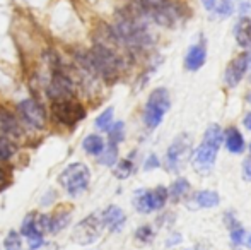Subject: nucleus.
<instances>
[{
	"mask_svg": "<svg viewBox=\"0 0 251 250\" xmlns=\"http://www.w3.org/2000/svg\"><path fill=\"white\" fill-rule=\"evenodd\" d=\"M222 139H224V136H222V130L219 125H210L207 129V132H205V137H203V142L210 144V146L217 147L222 144Z\"/></svg>",
	"mask_w": 251,
	"mask_h": 250,
	"instance_id": "22",
	"label": "nucleus"
},
{
	"mask_svg": "<svg viewBox=\"0 0 251 250\" xmlns=\"http://www.w3.org/2000/svg\"><path fill=\"white\" fill-rule=\"evenodd\" d=\"M234 38L236 43L241 48L248 50L251 48V17L239 16V19L234 24Z\"/></svg>",
	"mask_w": 251,
	"mask_h": 250,
	"instance_id": "11",
	"label": "nucleus"
},
{
	"mask_svg": "<svg viewBox=\"0 0 251 250\" xmlns=\"http://www.w3.org/2000/svg\"><path fill=\"white\" fill-rule=\"evenodd\" d=\"M195 200H197V206L200 207H215L221 202V197L214 190H200L195 195Z\"/></svg>",
	"mask_w": 251,
	"mask_h": 250,
	"instance_id": "18",
	"label": "nucleus"
},
{
	"mask_svg": "<svg viewBox=\"0 0 251 250\" xmlns=\"http://www.w3.org/2000/svg\"><path fill=\"white\" fill-rule=\"evenodd\" d=\"M205 60H207V41H205L203 36L199 38L197 43H193L192 47L188 48L185 55V69L190 70V72H195L203 67Z\"/></svg>",
	"mask_w": 251,
	"mask_h": 250,
	"instance_id": "10",
	"label": "nucleus"
},
{
	"mask_svg": "<svg viewBox=\"0 0 251 250\" xmlns=\"http://www.w3.org/2000/svg\"><path fill=\"white\" fill-rule=\"evenodd\" d=\"M188 149L190 137L186 134H181V136H178L173 140L168 153H166V168H168V171H179L183 161H185V156L188 154Z\"/></svg>",
	"mask_w": 251,
	"mask_h": 250,
	"instance_id": "5",
	"label": "nucleus"
},
{
	"mask_svg": "<svg viewBox=\"0 0 251 250\" xmlns=\"http://www.w3.org/2000/svg\"><path fill=\"white\" fill-rule=\"evenodd\" d=\"M159 160H157V156L155 154H151L149 158H147V161L144 163V170L146 171H149V170H154V168H159Z\"/></svg>",
	"mask_w": 251,
	"mask_h": 250,
	"instance_id": "32",
	"label": "nucleus"
},
{
	"mask_svg": "<svg viewBox=\"0 0 251 250\" xmlns=\"http://www.w3.org/2000/svg\"><path fill=\"white\" fill-rule=\"evenodd\" d=\"M250 153H251V146H250Z\"/></svg>",
	"mask_w": 251,
	"mask_h": 250,
	"instance_id": "40",
	"label": "nucleus"
},
{
	"mask_svg": "<svg viewBox=\"0 0 251 250\" xmlns=\"http://www.w3.org/2000/svg\"><path fill=\"white\" fill-rule=\"evenodd\" d=\"M215 158H217V147L201 142L192 154V167L199 173H210L215 165Z\"/></svg>",
	"mask_w": 251,
	"mask_h": 250,
	"instance_id": "7",
	"label": "nucleus"
},
{
	"mask_svg": "<svg viewBox=\"0 0 251 250\" xmlns=\"http://www.w3.org/2000/svg\"><path fill=\"white\" fill-rule=\"evenodd\" d=\"M48 96L51 100H65V98H72L74 89H72V81L67 74H63L62 70H55L53 77L47 87Z\"/></svg>",
	"mask_w": 251,
	"mask_h": 250,
	"instance_id": "8",
	"label": "nucleus"
},
{
	"mask_svg": "<svg viewBox=\"0 0 251 250\" xmlns=\"http://www.w3.org/2000/svg\"><path fill=\"white\" fill-rule=\"evenodd\" d=\"M113 173H115V177L120 178V180H125V178H128L130 175L133 173V163H132V160H122L115 167Z\"/></svg>",
	"mask_w": 251,
	"mask_h": 250,
	"instance_id": "26",
	"label": "nucleus"
},
{
	"mask_svg": "<svg viewBox=\"0 0 251 250\" xmlns=\"http://www.w3.org/2000/svg\"><path fill=\"white\" fill-rule=\"evenodd\" d=\"M226 221H229L227 226L231 228V238H232V244L234 245H239L245 242V230H243V226L238 223V221L234 220V216L232 214H227L226 216Z\"/></svg>",
	"mask_w": 251,
	"mask_h": 250,
	"instance_id": "20",
	"label": "nucleus"
},
{
	"mask_svg": "<svg viewBox=\"0 0 251 250\" xmlns=\"http://www.w3.org/2000/svg\"><path fill=\"white\" fill-rule=\"evenodd\" d=\"M243 175H245L246 180H251V160H246L243 163Z\"/></svg>",
	"mask_w": 251,
	"mask_h": 250,
	"instance_id": "33",
	"label": "nucleus"
},
{
	"mask_svg": "<svg viewBox=\"0 0 251 250\" xmlns=\"http://www.w3.org/2000/svg\"><path fill=\"white\" fill-rule=\"evenodd\" d=\"M3 182H5V173H3V170L0 168V185H2Z\"/></svg>",
	"mask_w": 251,
	"mask_h": 250,
	"instance_id": "36",
	"label": "nucleus"
},
{
	"mask_svg": "<svg viewBox=\"0 0 251 250\" xmlns=\"http://www.w3.org/2000/svg\"><path fill=\"white\" fill-rule=\"evenodd\" d=\"M234 9H236V0H217V3H215L214 12L217 14L219 17H222V19H226V17L232 16V12H234Z\"/></svg>",
	"mask_w": 251,
	"mask_h": 250,
	"instance_id": "24",
	"label": "nucleus"
},
{
	"mask_svg": "<svg viewBox=\"0 0 251 250\" xmlns=\"http://www.w3.org/2000/svg\"><path fill=\"white\" fill-rule=\"evenodd\" d=\"M14 154V146L7 137L0 136V161H7Z\"/></svg>",
	"mask_w": 251,
	"mask_h": 250,
	"instance_id": "29",
	"label": "nucleus"
},
{
	"mask_svg": "<svg viewBox=\"0 0 251 250\" xmlns=\"http://www.w3.org/2000/svg\"><path fill=\"white\" fill-rule=\"evenodd\" d=\"M70 220H72V213H69V211H56L50 220V231L51 233H60L63 228L69 226Z\"/></svg>",
	"mask_w": 251,
	"mask_h": 250,
	"instance_id": "15",
	"label": "nucleus"
},
{
	"mask_svg": "<svg viewBox=\"0 0 251 250\" xmlns=\"http://www.w3.org/2000/svg\"><path fill=\"white\" fill-rule=\"evenodd\" d=\"M236 5H238L239 16H248L251 10V0H238Z\"/></svg>",
	"mask_w": 251,
	"mask_h": 250,
	"instance_id": "31",
	"label": "nucleus"
},
{
	"mask_svg": "<svg viewBox=\"0 0 251 250\" xmlns=\"http://www.w3.org/2000/svg\"><path fill=\"white\" fill-rule=\"evenodd\" d=\"M201 3H203L205 10H208V12H214L215 3H217V0H201Z\"/></svg>",
	"mask_w": 251,
	"mask_h": 250,
	"instance_id": "34",
	"label": "nucleus"
},
{
	"mask_svg": "<svg viewBox=\"0 0 251 250\" xmlns=\"http://www.w3.org/2000/svg\"><path fill=\"white\" fill-rule=\"evenodd\" d=\"M151 194H152V207H154V211L162 209L166 200H168V197H169L168 189L159 185V187H155L154 190H151Z\"/></svg>",
	"mask_w": 251,
	"mask_h": 250,
	"instance_id": "23",
	"label": "nucleus"
},
{
	"mask_svg": "<svg viewBox=\"0 0 251 250\" xmlns=\"http://www.w3.org/2000/svg\"><path fill=\"white\" fill-rule=\"evenodd\" d=\"M108 134H109V144L118 146L123 140V137H125V124L123 122H116L115 125H111L108 129Z\"/></svg>",
	"mask_w": 251,
	"mask_h": 250,
	"instance_id": "27",
	"label": "nucleus"
},
{
	"mask_svg": "<svg viewBox=\"0 0 251 250\" xmlns=\"http://www.w3.org/2000/svg\"><path fill=\"white\" fill-rule=\"evenodd\" d=\"M248 55L246 54H241L238 57H234L229 65L226 67V74H224V81L229 87H236L241 79L245 77L246 74V69H248Z\"/></svg>",
	"mask_w": 251,
	"mask_h": 250,
	"instance_id": "9",
	"label": "nucleus"
},
{
	"mask_svg": "<svg viewBox=\"0 0 251 250\" xmlns=\"http://www.w3.org/2000/svg\"><path fill=\"white\" fill-rule=\"evenodd\" d=\"M102 224L108 226L111 231H120L126 221V216L118 206H108L101 214Z\"/></svg>",
	"mask_w": 251,
	"mask_h": 250,
	"instance_id": "12",
	"label": "nucleus"
},
{
	"mask_svg": "<svg viewBox=\"0 0 251 250\" xmlns=\"http://www.w3.org/2000/svg\"><path fill=\"white\" fill-rule=\"evenodd\" d=\"M113 113H115V110H113V107L106 108L104 111L100 115V117L96 118V127L100 130H108L109 127H111V120H113Z\"/></svg>",
	"mask_w": 251,
	"mask_h": 250,
	"instance_id": "28",
	"label": "nucleus"
},
{
	"mask_svg": "<svg viewBox=\"0 0 251 250\" xmlns=\"http://www.w3.org/2000/svg\"><path fill=\"white\" fill-rule=\"evenodd\" d=\"M82 147H84V151H86L87 154L100 156L101 151L104 149V140H102V137L98 136V134H91V136H87L86 139H84Z\"/></svg>",
	"mask_w": 251,
	"mask_h": 250,
	"instance_id": "16",
	"label": "nucleus"
},
{
	"mask_svg": "<svg viewBox=\"0 0 251 250\" xmlns=\"http://www.w3.org/2000/svg\"><path fill=\"white\" fill-rule=\"evenodd\" d=\"M102 220L100 214H89L87 218H84L72 231V240L79 245H91L101 237L102 231Z\"/></svg>",
	"mask_w": 251,
	"mask_h": 250,
	"instance_id": "4",
	"label": "nucleus"
},
{
	"mask_svg": "<svg viewBox=\"0 0 251 250\" xmlns=\"http://www.w3.org/2000/svg\"><path fill=\"white\" fill-rule=\"evenodd\" d=\"M3 250H23V238L16 230H10L3 240Z\"/></svg>",
	"mask_w": 251,
	"mask_h": 250,
	"instance_id": "25",
	"label": "nucleus"
},
{
	"mask_svg": "<svg viewBox=\"0 0 251 250\" xmlns=\"http://www.w3.org/2000/svg\"><path fill=\"white\" fill-rule=\"evenodd\" d=\"M245 127L248 130H251V113L246 115V118H245Z\"/></svg>",
	"mask_w": 251,
	"mask_h": 250,
	"instance_id": "35",
	"label": "nucleus"
},
{
	"mask_svg": "<svg viewBox=\"0 0 251 250\" xmlns=\"http://www.w3.org/2000/svg\"><path fill=\"white\" fill-rule=\"evenodd\" d=\"M116 160H118V146H115V144H109L108 147H104L98 158V161L104 167H113Z\"/></svg>",
	"mask_w": 251,
	"mask_h": 250,
	"instance_id": "21",
	"label": "nucleus"
},
{
	"mask_svg": "<svg viewBox=\"0 0 251 250\" xmlns=\"http://www.w3.org/2000/svg\"><path fill=\"white\" fill-rule=\"evenodd\" d=\"M133 206L139 213H152L154 207H152V194L151 190H139L135 194V199H133Z\"/></svg>",
	"mask_w": 251,
	"mask_h": 250,
	"instance_id": "17",
	"label": "nucleus"
},
{
	"mask_svg": "<svg viewBox=\"0 0 251 250\" xmlns=\"http://www.w3.org/2000/svg\"><path fill=\"white\" fill-rule=\"evenodd\" d=\"M17 111H19L21 118L33 129H43L45 124H47L45 108L34 100H23L17 105Z\"/></svg>",
	"mask_w": 251,
	"mask_h": 250,
	"instance_id": "6",
	"label": "nucleus"
},
{
	"mask_svg": "<svg viewBox=\"0 0 251 250\" xmlns=\"http://www.w3.org/2000/svg\"><path fill=\"white\" fill-rule=\"evenodd\" d=\"M0 132L9 137H19L23 134L16 115L7 108H0Z\"/></svg>",
	"mask_w": 251,
	"mask_h": 250,
	"instance_id": "13",
	"label": "nucleus"
},
{
	"mask_svg": "<svg viewBox=\"0 0 251 250\" xmlns=\"http://www.w3.org/2000/svg\"><path fill=\"white\" fill-rule=\"evenodd\" d=\"M135 238L139 242H144V244H149V242L154 238V231H152V228L149 224H146V226H140L139 230H137L135 233Z\"/></svg>",
	"mask_w": 251,
	"mask_h": 250,
	"instance_id": "30",
	"label": "nucleus"
},
{
	"mask_svg": "<svg viewBox=\"0 0 251 250\" xmlns=\"http://www.w3.org/2000/svg\"><path fill=\"white\" fill-rule=\"evenodd\" d=\"M248 247L251 249V235H250V237H248Z\"/></svg>",
	"mask_w": 251,
	"mask_h": 250,
	"instance_id": "37",
	"label": "nucleus"
},
{
	"mask_svg": "<svg viewBox=\"0 0 251 250\" xmlns=\"http://www.w3.org/2000/svg\"><path fill=\"white\" fill-rule=\"evenodd\" d=\"M169 107H171V98H169V91L166 87H157L149 94L146 110H144V122L149 129H155L162 122L164 115L168 113Z\"/></svg>",
	"mask_w": 251,
	"mask_h": 250,
	"instance_id": "2",
	"label": "nucleus"
},
{
	"mask_svg": "<svg viewBox=\"0 0 251 250\" xmlns=\"http://www.w3.org/2000/svg\"><path fill=\"white\" fill-rule=\"evenodd\" d=\"M248 63H251V57H250V58H248Z\"/></svg>",
	"mask_w": 251,
	"mask_h": 250,
	"instance_id": "39",
	"label": "nucleus"
},
{
	"mask_svg": "<svg viewBox=\"0 0 251 250\" xmlns=\"http://www.w3.org/2000/svg\"><path fill=\"white\" fill-rule=\"evenodd\" d=\"M188 190H190L188 180H186V178H178V180L171 185V190H169L168 194L175 202H178V200H181L183 197L188 194Z\"/></svg>",
	"mask_w": 251,
	"mask_h": 250,
	"instance_id": "19",
	"label": "nucleus"
},
{
	"mask_svg": "<svg viewBox=\"0 0 251 250\" xmlns=\"http://www.w3.org/2000/svg\"><path fill=\"white\" fill-rule=\"evenodd\" d=\"M248 103H250V105H251V93H250V94H248Z\"/></svg>",
	"mask_w": 251,
	"mask_h": 250,
	"instance_id": "38",
	"label": "nucleus"
},
{
	"mask_svg": "<svg viewBox=\"0 0 251 250\" xmlns=\"http://www.w3.org/2000/svg\"><path fill=\"white\" fill-rule=\"evenodd\" d=\"M51 113L62 125L74 127L77 122L86 118V108L79 101L65 98V100H56L51 105Z\"/></svg>",
	"mask_w": 251,
	"mask_h": 250,
	"instance_id": "3",
	"label": "nucleus"
},
{
	"mask_svg": "<svg viewBox=\"0 0 251 250\" xmlns=\"http://www.w3.org/2000/svg\"><path fill=\"white\" fill-rule=\"evenodd\" d=\"M226 147L234 154H239L245 151V137L241 136V132L236 127H229L226 130Z\"/></svg>",
	"mask_w": 251,
	"mask_h": 250,
	"instance_id": "14",
	"label": "nucleus"
},
{
	"mask_svg": "<svg viewBox=\"0 0 251 250\" xmlns=\"http://www.w3.org/2000/svg\"><path fill=\"white\" fill-rule=\"evenodd\" d=\"M60 185L67 190V194H70L72 197L80 195L82 192H86L91 182V173L89 168L84 163H72L62 171L58 178Z\"/></svg>",
	"mask_w": 251,
	"mask_h": 250,
	"instance_id": "1",
	"label": "nucleus"
}]
</instances>
